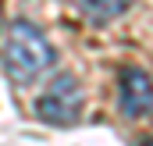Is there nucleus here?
<instances>
[{"mask_svg":"<svg viewBox=\"0 0 153 146\" xmlns=\"http://www.w3.org/2000/svg\"><path fill=\"white\" fill-rule=\"evenodd\" d=\"M82 107H85V93H82L78 78L68 72H61L36 100V114L46 125H71V121H78Z\"/></svg>","mask_w":153,"mask_h":146,"instance_id":"f03ea898","label":"nucleus"},{"mask_svg":"<svg viewBox=\"0 0 153 146\" xmlns=\"http://www.w3.org/2000/svg\"><path fill=\"white\" fill-rule=\"evenodd\" d=\"M78 4H82L85 18L96 22V25H107V22H114L117 14L128 11V0H78Z\"/></svg>","mask_w":153,"mask_h":146,"instance_id":"20e7f679","label":"nucleus"},{"mask_svg":"<svg viewBox=\"0 0 153 146\" xmlns=\"http://www.w3.org/2000/svg\"><path fill=\"white\" fill-rule=\"evenodd\" d=\"M0 57H4V72H7V78L18 82V86L36 82L39 75L50 72L53 61H57L50 39L39 32V25L25 22V18L11 22V29H7V36H4V54H0Z\"/></svg>","mask_w":153,"mask_h":146,"instance_id":"f257e3e1","label":"nucleus"},{"mask_svg":"<svg viewBox=\"0 0 153 146\" xmlns=\"http://www.w3.org/2000/svg\"><path fill=\"white\" fill-rule=\"evenodd\" d=\"M121 110L128 118H146L153 110V78L135 64L121 72Z\"/></svg>","mask_w":153,"mask_h":146,"instance_id":"7ed1b4c3","label":"nucleus"}]
</instances>
